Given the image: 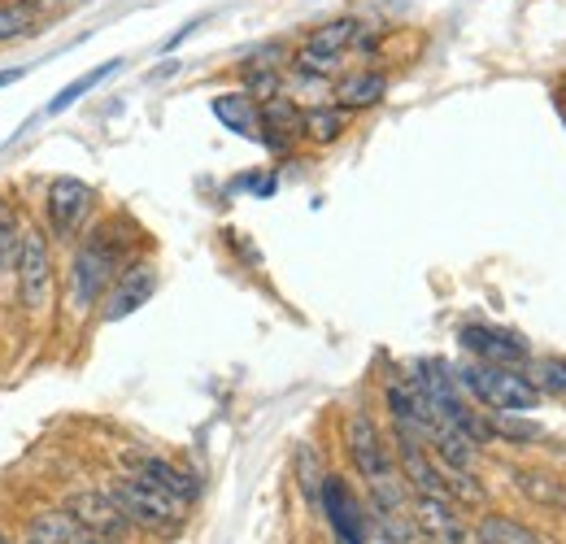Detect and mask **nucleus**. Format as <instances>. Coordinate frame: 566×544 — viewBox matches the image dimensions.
I'll use <instances>...</instances> for the list:
<instances>
[{
	"instance_id": "obj_14",
	"label": "nucleus",
	"mask_w": 566,
	"mask_h": 544,
	"mask_svg": "<svg viewBox=\"0 0 566 544\" xmlns=\"http://www.w3.org/2000/svg\"><path fill=\"white\" fill-rule=\"evenodd\" d=\"M384 92H388V79L379 74V70H357V74H345L340 83H336V105L349 114V109H370V105H379L384 101Z\"/></svg>"
},
{
	"instance_id": "obj_5",
	"label": "nucleus",
	"mask_w": 566,
	"mask_h": 544,
	"mask_svg": "<svg viewBox=\"0 0 566 544\" xmlns=\"http://www.w3.org/2000/svg\"><path fill=\"white\" fill-rule=\"evenodd\" d=\"M92 209H96V192L74 175H57L44 188V218H49V236L53 240H74L87 227Z\"/></svg>"
},
{
	"instance_id": "obj_24",
	"label": "nucleus",
	"mask_w": 566,
	"mask_h": 544,
	"mask_svg": "<svg viewBox=\"0 0 566 544\" xmlns=\"http://www.w3.org/2000/svg\"><path fill=\"white\" fill-rule=\"evenodd\" d=\"M536 384V393H549V397H566V357H541L527 375Z\"/></svg>"
},
{
	"instance_id": "obj_30",
	"label": "nucleus",
	"mask_w": 566,
	"mask_h": 544,
	"mask_svg": "<svg viewBox=\"0 0 566 544\" xmlns=\"http://www.w3.org/2000/svg\"><path fill=\"white\" fill-rule=\"evenodd\" d=\"M27 544H44V541H31V536H27Z\"/></svg>"
},
{
	"instance_id": "obj_9",
	"label": "nucleus",
	"mask_w": 566,
	"mask_h": 544,
	"mask_svg": "<svg viewBox=\"0 0 566 544\" xmlns=\"http://www.w3.org/2000/svg\"><path fill=\"white\" fill-rule=\"evenodd\" d=\"M318 501H323V510H327V519H332L340 544H366V514H361V505L354 501V492L345 488V479L340 475L323 479Z\"/></svg>"
},
{
	"instance_id": "obj_20",
	"label": "nucleus",
	"mask_w": 566,
	"mask_h": 544,
	"mask_svg": "<svg viewBox=\"0 0 566 544\" xmlns=\"http://www.w3.org/2000/svg\"><path fill=\"white\" fill-rule=\"evenodd\" d=\"M349 127V114L340 105H314L301 114V136H310L314 144H336Z\"/></svg>"
},
{
	"instance_id": "obj_3",
	"label": "nucleus",
	"mask_w": 566,
	"mask_h": 544,
	"mask_svg": "<svg viewBox=\"0 0 566 544\" xmlns=\"http://www.w3.org/2000/svg\"><path fill=\"white\" fill-rule=\"evenodd\" d=\"M109 496L118 501V510L127 514L132 527H148V532H175L179 527V501H170L161 488H153L140 475H123L109 483Z\"/></svg>"
},
{
	"instance_id": "obj_18",
	"label": "nucleus",
	"mask_w": 566,
	"mask_h": 544,
	"mask_svg": "<svg viewBox=\"0 0 566 544\" xmlns=\"http://www.w3.org/2000/svg\"><path fill=\"white\" fill-rule=\"evenodd\" d=\"M258 114H262V132H271V136H266L271 148H287L292 139L301 136V109H296L287 96H271Z\"/></svg>"
},
{
	"instance_id": "obj_17",
	"label": "nucleus",
	"mask_w": 566,
	"mask_h": 544,
	"mask_svg": "<svg viewBox=\"0 0 566 544\" xmlns=\"http://www.w3.org/2000/svg\"><path fill=\"white\" fill-rule=\"evenodd\" d=\"M514 488L541 505V510H554V514H566V479L549 475V471H514Z\"/></svg>"
},
{
	"instance_id": "obj_26",
	"label": "nucleus",
	"mask_w": 566,
	"mask_h": 544,
	"mask_svg": "<svg viewBox=\"0 0 566 544\" xmlns=\"http://www.w3.org/2000/svg\"><path fill=\"white\" fill-rule=\"evenodd\" d=\"M314 467H318V462H314V453H310V449H301V488H305V496H310V501H318V492H323V479L327 475H318V471H314Z\"/></svg>"
},
{
	"instance_id": "obj_16",
	"label": "nucleus",
	"mask_w": 566,
	"mask_h": 544,
	"mask_svg": "<svg viewBox=\"0 0 566 544\" xmlns=\"http://www.w3.org/2000/svg\"><path fill=\"white\" fill-rule=\"evenodd\" d=\"M357 35H361V22H357V18H336V22L314 27V31H310V40H305L301 49H310V53H318V57L340 62V57H345V49H354L357 44Z\"/></svg>"
},
{
	"instance_id": "obj_25",
	"label": "nucleus",
	"mask_w": 566,
	"mask_h": 544,
	"mask_svg": "<svg viewBox=\"0 0 566 544\" xmlns=\"http://www.w3.org/2000/svg\"><path fill=\"white\" fill-rule=\"evenodd\" d=\"M489 427H493V436H505V440H541V427L523 422L518 414H496Z\"/></svg>"
},
{
	"instance_id": "obj_7",
	"label": "nucleus",
	"mask_w": 566,
	"mask_h": 544,
	"mask_svg": "<svg viewBox=\"0 0 566 544\" xmlns=\"http://www.w3.org/2000/svg\"><path fill=\"white\" fill-rule=\"evenodd\" d=\"M62 514H71L74 523L83 527V532H92V536H105V541L123 544V536L132 532V523H127V514L118 510V501L109 496V492H74L71 501H66V510Z\"/></svg>"
},
{
	"instance_id": "obj_28",
	"label": "nucleus",
	"mask_w": 566,
	"mask_h": 544,
	"mask_svg": "<svg viewBox=\"0 0 566 544\" xmlns=\"http://www.w3.org/2000/svg\"><path fill=\"white\" fill-rule=\"evenodd\" d=\"M13 4H31V9H44V4H71V0H13Z\"/></svg>"
},
{
	"instance_id": "obj_21",
	"label": "nucleus",
	"mask_w": 566,
	"mask_h": 544,
	"mask_svg": "<svg viewBox=\"0 0 566 544\" xmlns=\"http://www.w3.org/2000/svg\"><path fill=\"white\" fill-rule=\"evenodd\" d=\"M22 236H27L22 213L13 209V201H4V197H0V271H13V266H18Z\"/></svg>"
},
{
	"instance_id": "obj_12",
	"label": "nucleus",
	"mask_w": 566,
	"mask_h": 544,
	"mask_svg": "<svg viewBox=\"0 0 566 544\" xmlns=\"http://www.w3.org/2000/svg\"><path fill=\"white\" fill-rule=\"evenodd\" d=\"M136 475L148 479L153 488H161L170 501H179V505H188V501H197V479L188 475V471H179V467H170L166 458H136Z\"/></svg>"
},
{
	"instance_id": "obj_15",
	"label": "nucleus",
	"mask_w": 566,
	"mask_h": 544,
	"mask_svg": "<svg viewBox=\"0 0 566 544\" xmlns=\"http://www.w3.org/2000/svg\"><path fill=\"white\" fill-rule=\"evenodd\" d=\"M471 544H554L549 536H541L536 527L518 523V519H505V514H484L471 532Z\"/></svg>"
},
{
	"instance_id": "obj_23",
	"label": "nucleus",
	"mask_w": 566,
	"mask_h": 544,
	"mask_svg": "<svg viewBox=\"0 0 566 544\" xmlns=\"http://www.w3.org/2000/svg\"><path fill=\"white\" fill-rule=\"evenodd\" d=\"M35 18H40V9H31V4H13V0H0V44L31 35V31H35Z\"/></svg>"
},
{
	"instance_id": "obj_11",
	"label": "nucleus",
	"mask_w": 566,
	"mask_h": 544,
	"mask_svg": "<svg viewBox=\"0 0 566 544\" xmlns=\"http://www.w3.org/2000/svg\"><path fill=\"white\" fill-rule=\"evenodd\" d=\"M415 527L431 536L436 544H471V532L462 527V519L453 514V501L440 496H415Z\"/></svg>"
},
{
	"instance_id": "obj_31",
	"label": "nucleus",
	"mask_w": 566,
	"mask_h": 544,
	"mask_svg": "<svg viewBox=\"0 0 566 544\" xmlns=\"http://www.w3.org/2000/svg\"><path fill=\"white\" fill-rule=\"evenodd\" d=\"M563 101H566V83H563Z\"/></svg>"
},
{
	"instance_id": "obj_8",
	"label": "nucleus",
	"mask_w": 566,
	"mask_h": 544,
	"mask_svg": "<svg viewBox=\"0 0 566 544\" xmlns=\"http://www.w3.org/2000/svg\"><path fill=\"white\" fill-rule=\"evenodd\" d=\"M157 292V271L148 262H132L123 266L118 279L109 283V301H105V323H118L127 314H136L140 305H148V296Z\"/></svg>"
},
{
	"instance_id": "obj_13",
	"label": "nucleus",
	"mask_w": 566,
	"mask_h": 544,
	"mask_svg": "<svg viewBox=\"0 0 566 544\" xmlns=\"http://www.w3.org/2000/svg\"><path fill=\"white\" fill-rule=\"evenodd\" d=\"M31 541H44V544H114V541H105V536L83 532L71 514H62V510H40V514L31 519Z\"/></svg>"
},
{
	"instance_id": "obj_4",
	"label": "nucleus",
	"mask_w": 566,
	"mask_h": 544,
	"mask_svg": "<svg viewBox=\"0 0 566 544\" xmlns=\"http://www.w3.org/2000/svg\"><path fill=\"white\" fill-rule=\"evenodd\" d=\"M18 296H22V310L27 314H44L49 301H53V244H49V231L40 227H27L22 236V253H18Z\"/></svg>"
},
{
	"instance_id": "obj_29",
	"label": "nucleus",
	"mask_w": 566,
	"mask_h": 544,
	"mask_svg": "<svg viewBox=\"0 0 566 544\" xmlns=\"http://www.w3.org/2000/svg\"><path fill=\"white\" fill-rule=\"evenodd\" d=\"M0 544H9V536H4V532H0Z\"/></svg>"
},
{
	"instance_id": "obj_6",
	"label": "nucleus",
	"mask_w": 566,
	"mask_h": 544,
	"mask_svg": "<svg viewBox=\"0 0 566 544\" xmlns=\"http://www.w3.org/2000/svg\"><path fill=\"white\" fill-rule=\"evenodd\" d=\"M349 458H354L357 475L366 479L370 488H384V483H392L397 475V462H392V453H388V440L379 436V427L366 418V414H354L349 418Z\"/></svg>"
},
{
	"instance_id": "obj_19",
	"label": "nucleus",
	"mask_w": 566,
	"mask_h": 544,
	"mask_svg": "<svg viewBox=\"0 0 566 544\" xmlns=\"http://www.w3.org/2000/svg\"><path fill=\"white\" fill-rule=\"evenodd\" d=\"M213 114H218V123H227V127L240 132V136H258V132H262V114H258L253 96H244V92L218 96V101H213Z\"/></svg>"
},
{
	"instance_id": "obj_2",
	"label": "nucleus",
	"mask_w": 566,
	"mask_h": 544,
	"mask_svg": "<svg viewBox=\"0 0 566 544\" xmlns=\"http://www.w3.org/2000/svg\"><path fill=\"white\" fill-rule=\"evenodd\" d=\"M458 388L471 393L475 401H484L496 414H527V409L541 406V393L527 375L518 370H505V366H484V362H471L458 370Z\"/></svg>"
},
{
	"instance_id": "obj_22",
	"label": "nucleus",
	"mask_w": 566,
	"mask_h": 544,
	"mask_svg": "<svg viewBox=\"0 0 566 544\" xmlns=\"http://www.w3.org/2000/svg\"><path fill=\"white\" fill-rule=\"evenodd\" d=\"M114 70H118V62H105V66L87 70V74H78L74 83H66V87H62V92H57V96L49 101V109H44V114H49V118H53V114H66L74 101H83V96H87V92H92V87H96L101 79H109Z\"/></svg>"
},
{
	"instance_id": "obj_1",
	"label": "nucleus",
	"mask_w": 566,
	"mask_h": 544,
	"mask_svg": "<svg viewBox=\"0 0 566 544\" xmlns=\"http://www.w3.org/2000/svg\"><path fill=\"white\" fill-rule=\"evenodd\" d=\"M127 262V231L123 222H101L87 231V240L74 249L71 262V305L74 314H87L92 305H101V296L109 292V283L118 279Z\"/></svg>"
},
{
	"instance_id": "obj_10",
	"label": "nucleus",
	"mask_w": 566,
	"mask_h": 544,
	"mask_svg": "<svg viewBox=\"0 0 566 544\" xmlns=\"http://www.w3.org/2000/svg\"><path fill=\"white\" fill-rule=\"evenodd\" d=\"M462 348L475 353L484 366H505V370H518L527 362V344L518 336H505V332H493V327H462Z\"/></svg>"
},
{
	"instance_id": "obj_27",
	"label": "nucleus",
	"mask_w": 566,
	"mask_h": 544,
	"mask_svg": "<svg viewBox=\"0 0 566 544\" xmlns=\"http://www.w3.org/2000/svg\"><path fill=\"white\" fill-rule=\"evenodd\" d=\"M22 79V70H0V87H9V83H18Z\"/></svg>"
}]
</instances>
